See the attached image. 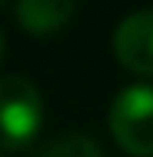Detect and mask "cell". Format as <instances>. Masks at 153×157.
<instances>
[{
    "label": "cell",
    "instance_id": "1",
    "mask_svg": "<svg viewBox=\"0 0 153 157\" xmlns=\"http://www.w3.org/2000/svg\"><path fill=\"white\" fill-rule=\"evenodd\" d=\"M43 124V97L24 74L0 77V151H20L37 140Z\"/></svg>",
    "mask_w": 153,
    "mask_h": 157
},
{
    "label": "cell",
    "instance_id": "2",
    "mask_svg": "<svg viewBox=\"0 0 153 157\" xmlns=\"http://www.w3.org/2000/svg\"><path fill=\"white\" fill-rule=\"evenodd\" d=\"M107 127L130 157H153V84H130L113 97Z\"/></svg>",
    "mask_w": 153,
    "mask_h": 157
},
{
    "label": "cell",
    "instance_id": "3",
    "mask_svg": "<svg viewBox=\"0 0 153 157\" xmlns=\"http://www.w3.org/2000/svg\"><path fill=\"white\" fill-rule=\"evenodd\" d=\"M113 54L130 74L153 77V7L120 20L113 30Z\"/></svg>",
    "mask_w": 153,
    "mask_h": 157
},
{
    "label": "cell",
    "instance_id": "4",
    "mask_svg": "<svg viewBox=\"0 0 153 157\" xmlns=\"http://www.w3.org/2000/svg\"><path fill=\"white\" fill-rule=\"evenodd\" d=\"M77 7L73 0H24L13 7V17L17 24L33 37H50V33H60L70 20H73Z\"/></svg>",
    "mask_w": 153,
    "mask_h": 157
},
{
    "label": "cell",
    "instance_id": "5",
    "mask_svg": "<svg viewBox=\"0 0 153 157\" xmlns=\"http://www.w3.org/2000/svg\"><path fill=\"white\" fill-rule=\"evenodd\" d=\"M33 157H107V154L90 134L70 130V134H60V137L47 140L43 147H37Z\"/></svg>",
    "mask_w": 153,
    "mask_h": 157
},
{
    "label": "cell",
    "instance_id": "6",
    "mask_svg": "<svg viewBox=\"0 0 153 157\" xmlns=\"http://www.w3.org/2000/svg\"><path fill=\"white\" fill-rule=\"evenodd\" d=\"M0 57H3V33H0Z\"/></svg>",
    "mask_w": 153,
    "mask_h": 157
},
{
    "label": "cell",
    "instance_id": "7",
    "mask_svg": "<svg viewBox=\"0 0 153 157\" xmlns=\"http://www.w3.org/2000/svg\"><path fill=\"white\" fill-rule=\"evenodd\" d=\"M0 157H3V154H0Z\"/></svg>",
    "mask_w": 153,
    "mask_h": 157
}]
</instances>
